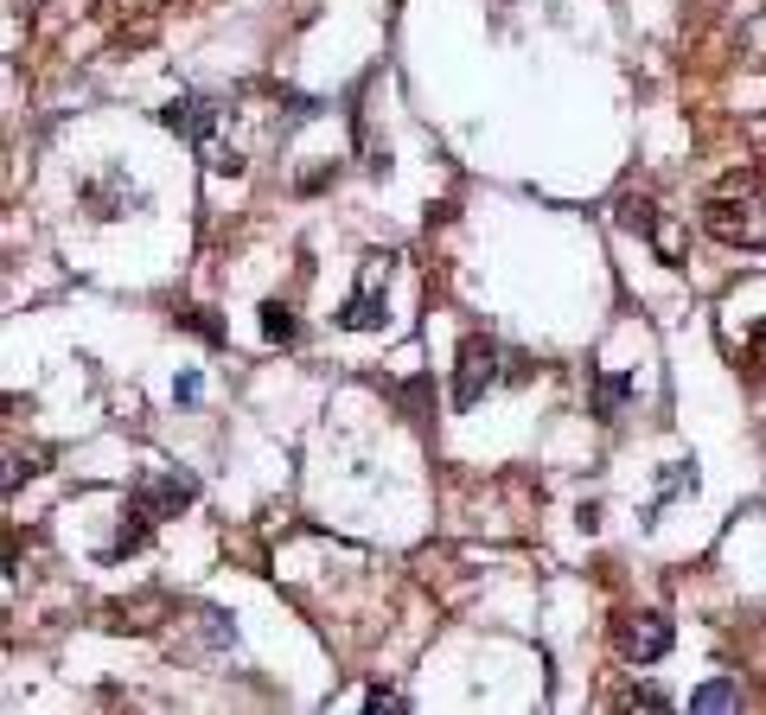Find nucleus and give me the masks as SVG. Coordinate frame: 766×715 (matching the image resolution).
Instances as JSON below:
<instances>
[{
	"mask_svg": "<svg viewBox=\"0 0 766 715\" xmlns=\"http://www.w3.org/2000/svg\"><path fill=\"white\" fill-rule=\"evenodd\" d=\"M703 224H709L715 243H728V250H766V192L760 179H728L709 204H703Z\"/></svg>",
	"mask_w": 766,
	"mask_h": 715,
	"instance_id": "nucleus-1",
	"label": "nucleus"
},
{
	"mask_svg": "<svg viewBox=\"0 0 766 715\" xmlns=\"http://www.w3.org/2000/svg\"><path fill=\"white\" fill-rule=\"evenodd\" d=\"M185 505H192V480H179V473H141L134 492H128V505H122V536H115V550H109V556L141 550L153 524H160V517H179Z\"/></svg>",
	"mask_w": 766,
	"mask_h": 715,
	"instance_id": "nucleus-2",
	"label": "nucleus"
},
{
	"mask_svg": "<svg viewBox=\"0 0 766 715\" xmlns=\"http://www.w3.org/2000/svg\"><path fill=\"white\" fill-rule=\"evenodd\" d=\"M498 377H511L498 339L466 332V339H460V358H454V409H480L485 390H498Z\"/></svg>",
	"mask_w": 766,
	"mask_h": 715,
	"instance_id": "nucleus-3",
	"label": "nucleus"
},
{
	"mask_svg": "<svg viewBox=\"0 0 766 715\" xmlns=\"http://www.w3.org/2000/svg\"><path fill=\"white\" fill-rule=\"evenodd\" d=\"M339 326L345 332H383L390 326V255H377V250L364 255L352 301L339 306Z\"/></svg>",
	"mask_w": 766,
	"mask_h": 715,
	"instance_id": "nucleus-4",
	"label": "nucleus"
},
{
	"mask_svg": "<svg viewBox=\"0 0 766 715\" xmlns=\"http://www.w3.org/2000/svg\"><path fill=\"white\" fill-rule=\"evenodd\" d=\"M77 199H83V211H90V218H128V211H141V204H148V192H141V185L122 173V167H109V173H97L83 192H77Z\"/></svg>",
	"mask_w": 766,
	"mask_h": 715,
	"instance_id": "nucleus-5",
	"label": "nucleus"
},
{
	"mask_svg": "<svg viewBox=\"0 0 766 715\" xmlns=\"http://www.w3.org/2000/svg\"><path fill=\"white\" fill-rule=\"evenodd\" d=\"M613 638H619V652L633 664H652L671 652V620H664V613H619Z\"/></svg>",
	"mask_w": 766,
	"mask_h": 715,
	"instance_id": "nucleus-6",
	"label": "nucleus"
},
{
	"mask_svg": "<svg viewBox=\"0 0 766 715\" xmlns=\"http://www.w3.org/2000/svg\"><path fill=\"white\" fill-rule=\"evenodd\" d=\"M626 396H633V377H601L594 383V415H601V422H619Z\"/></svg>",
	"mask_w": 766,
	"mask_h": 715,
	"instance_id": "nucleus-7",
	"label": "nucleus"
},
{
	"mask_svg": "<svg viewBox=\"0 0 766 715\" xmlns=\"http://www.w3.org/2000/svg\"><path fill=\"white\" fill-rule=\"evenodd\" d=\"M262 339H269V345H288V339H294V306L288 301H262Z\"/></svg>",
	"mask_w": 766,
	"mask_h": 715,
	"instance_id": "nucleus-8",
	"label": "nucleus"
},
{
	"mask_svg": "<svg viewBox=\"0 0 766 715\" xmlns=\"http://www.w3.org/2000/svg\"><path fill=\"white\" fill-rule=\"evenodd\" d=\"M677 492H696V473H689V460H671V473H664V492H658V505L645 511V524H658L664 499H677Z\"/></svg>",
	"mask_w": 766,
	"mask_h": 715,
	"instance_id": "nucleus-9",
	"label": "nucleus"
},
{
	"mask_svg": "<svg viewBox=\"0 0 766 715\" xmlns=\"http://www.w3.org/2000/svg\"><path fill=\"white\" fill-rule=\"evenodd\" d=\"M619 224H626V230H638V236H652V243H658V211H652V204H645V199H619Z\"/></svg>",
	"mask_w": 766,
	"mask_h": 715,
	"instance_id": "nucleus-10",
	"label": "nucleus"
},
{
	"mask_svg": "<svg viewBox=\"0 0 766 715\" xmlns=\"http://www.w3.org/2000/svg\"><path fill=\"white\" fill-rule=\"evenodd\" d=\"M689 709H740V689L735 684H703L689 696Z\"/></svg>",
	"mask_w": 766,
	"mask_h": 715,
	"instance_id": "nucleus-11",
	"label": "nucleus"
},
{
	"mask_svg": "<svg viewBox=\"0 0 766 715\" xmlns=\"http://www.w3.org/2000/svg\"><path fill=\"white\" fill-rule=\"evenodd\" d=\"M364 709H409V703H403V696H396V689H364Z\"/></svg>",
	"mask_w": 766,
	"mask_h": 715,
	"instance_id": "nucleus-12",
	"label": "nucleus"
},
{
	"mask_svg": "<svg viewBox=\"0 0 766 715\" xmlns=\"http://www.w3.org/2000/svg\"><path fill=\"white\" fill-rule=\"evenodd\" d=\"M626 709H671V696H664V689H633Z\"/></svg>",
	"mask_w": 766,
	"mask_h": 715,
	"instance_id": "nucleus-13",
	"label": "nucleus"
}]
</instances>
